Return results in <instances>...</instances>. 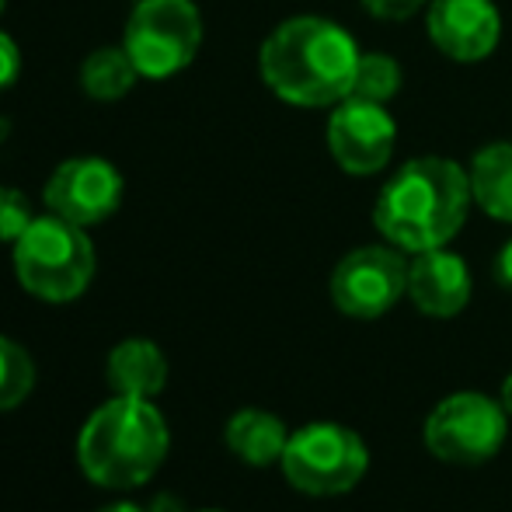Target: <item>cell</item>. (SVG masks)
Wrapping results in <instances>:
<instances>
[{"label": "cell", "instance_id": "6da1fadb", "mask_svg": "<svg viewBox=\"0 0 512 512\" xmlns=\"http://www.w3.org/2000/svg\"><path fill=\"white\" fill-rule=\"evenodd\" d=\"M359 49L342 25L328 18H290L262 42L258 70L276 98L300 108H324L349 98Z\"/></svg>", "mask_w": 512, "mask_h": 512}, {"label": "cell", "instance_id": "7a4b0ae2", "mask_svg": "<svg viewBox=\"0 0 512 512\" xmlns=\"http://www.w3.org/2000/svg\"><path fill=\"white\" fill-rule=\"evenodd\" d=\"M471 178L446 157H415L380 189L373 206L377 230L401 251L446 248L471 209Z\"/></svg>", "mask_w": 512, "mask_h": 512}, {"label": "cell", "instance_id": "3957f363", "mask_svg": "<svg viewBox=\"0 0 512 512\" xmlns=\"http://www.w3.org/2000/svg\"><path fill=\"white\" fill-rule=\"evenodd\" d=\"M168 457V422L150 398L105 401L84 422L77 439L81 471L102 488H136L157 474Z\"/></svg>", "mask_w": 512, "mask_h": 512}, {"label": "cell", "instance_id": "277c9868", "mask_svg": "<svg viewBox=\"0 0 512 512\" xmlns=\"http://www.w3.org/2000/svg\"><path fill=\"white\" fill-rule=\"evenodd\" d=\"M14 276L46 304H70L95 276V248L84 227L63 216H35L14 241Z\"/></svg>", "mask_w": 512, "mask_h": 512}, {"label": "cell", "instance_id": "5b68a950", "mask_svg": "<svg viewBox=\"0 0 512 512\" xmlns=\"http://www.w3.org/2000/svg\"><path fill=\"white\" fill-rule=\"evenodd\" d=\"M279 464L297 492L314 495V499H335L363 481V474L370 471V450L363 436L349 425L314 422L290 432Z\"/></svg>", "mask_w": 512, "mask_h": 512}, {"label": "cell", "instance_id": "8992f818", "mask_svg": "<svg viewBox=\"0 0 512 512\" xmlns=\"http://www.w3.org/2000/svg\"><path fill=\"white\" fill-rule=\"evenodd\" d=\"M203 46V18L192 0H140L126 21L122 49L140 77L164 81L196 60Z\"/></svg>", "mask_w": 512, "mask_h": 512}, {"label": "cell", "instance_id": "52a82bcc", "mask_svg": "<svg viewBox=\"0 0 512 512\" xmlns=\"http://www.w3.org/2000/svg\"><path fill=\"white\" fill-rule=\"evenodd\" d=\"M506 408L478 391L443 398L425 418L422 439L429 453L453 467H481L506 443Z\"/></svg>", "mask_w": 512, "mask_h": 512}, {"label": "cell", "instance_id": "ba28073f", "mask_svg": "<svg viewBox=\"0 0 512 512\" xmlns=\"http://www.w3.org/2000/svg\"><path fill=\"white\" fill-rule=\"evenodd\" d=\"M408 265L394 244H366L349 251L331 272V304L359 321L384 317L408 293Z\"/></svg>", "mask_w": 512, "mask_h": 512}, {"label": "cell", "instance_id": "9c48e42d", "mask_svg": "<svg viewBox=\"0 0 512 512\" xmlns=\"http://www.w3.org/2000/svg\"><path fill=\"white\" fill-rule=\"evenodd\" d=\"M398 126L384 105L345 98L328 119V150L345 175H377L391 164Z\"/></svg>", "mask_w": 512, "mask_h": 512}, {"label": "cell", "instance_id": "30bf717a", "mask_svg": "<svg viewBox=\"0 0 512 512\" xmlns=\"http://www.w3.org/2000/svg\"><path fill=\"white\" fill-rule=\"evenodd\" d=\"M42 196H46L49 213L77 227H95L119 209L122 175L102 157H70L49 175Z\"/></svg>", "mask_w": 512, "mask_h": 512}, {"label": "cell", "instance_id": "8fae6325", "mask_svg": "<svg viewBox=\"0 0 512 512\" xmlns=\"http://www.w3.org/2000/svg\"><path fill=\"white\" fill-rule=\"evenodd\" d=\"M502 18L492 0H432L429 39L457 63H481L495 53Z\"/></svg>", "mask_w": 512, "mask_h": 512}, {"label": "cell", "instance_id": "7c38bea8", "mask_svg": "<svg viewBox=\"0 0 512 512\" xmlns=\"http://www.w3.org/2000/svg\"><path fill=\"white\" fill-rule=\"evenodd\" d=\"M408 297L422 314L453 317L471 300V269L446 248L418 251L408 265Z\"/></svg>", "mask_w": 512, "mask_h": 512}, {"label": "cell", "instance_id": "4fadbf2b", "mask_svg": "<svg viewBox=\"0 0 512 512\" xmlns=\"http://www.w3.org/2000/svg\"><path fill=\"white\" fill-rule=\"evenodd\" d=\"M108 384L126 398H154L168 384V359L150 338H126L108 352Z\"/></svg>", "mask_w": 512, "mask_h": 512}, {"label": "cell", "instance_id": "5bb4252c", "mask_svg": "<svg viewBox=\"0 0 512 512\" xmlns=\"http://www.w3.org/2000/svg\"><path fill=\"white\" fill-rule=\"evenodd\" d=\"M290 443L283 418H276L272 411L262 408H241L227 422V446L234 457H241L251 467H269L279 464Z\"/></svg>", "mask_w": 512, "mask_h": 512}, {"label": "cell", "instance_id": "9a60e30c", "mask_svg": "<svg viewBox=\"0 0 512 512\" xmlns=\"http://www.w3.org/2000/svg\"><path fill=\"white\" fill-rule=\"evenodd\" d=\"M471 199L488 216L512 223V143H492L471 161Z\"/></svg>", "mask_w": 512, "mask_h": 512}, {"label": "cell", "instance_id": "2e32d148", "mask_svg": "<svg viewBox=\"0 0 512 512\" xmlns=\"http://www.w3.org/2000/svg\"><path fill=\"white\" fill-rule=\"evenodd\" d=\"M136 77H140V70L133 67V60H129V53L122 46L95 49L81 67L84 91L91 98H98V102H119V98H126L133 91Z\"/></svg>", "mask_w": 512, "mask_h": 512}, {"label": "cell", "instance_id": "e0dca14e", "mask_svg": "<svg viewBox=\"0 0 512 512\" xmlns=\"http://www.w3.org/2000/svg\"><path fill=\"white\" fill-rule=\"evenodd\" d=\"M398 91H401V67H398L394 56H387V53H363L359 56V67H356V77H352L349 98H356V102L387 105Z\"/></svg>", "mask_w": 512, "mask_h": 512}, {"label": "cell", "instance_id": "ac0fdd59", "mask_svg": "<svg viewBox=\"0 0 512 512\" xmlns=\"http://www.w3.org/2000/svg\"><path fill=\"white\" fill-rule=\"evenodd\" d=\"M32 387H35L32 356L18 342L0 335V411L18 408L32 394Z\"/></svg>", "mask_w": 512, "mask_h": 512}, {"label": "cell", "instance_id": "d6986e66", "mask_svg": "<svg viewBox=\"0 0 512 512\" xmlns=\"http://www.w3.org/2000/svg\"><path fill=\"white\" fill-rule=\"evenodd\" d=\"M32 209H28V199L21 196L18 189H7L0 185V241H18L21 234L28 230L32 223Z\"/></svg>", "mask_w": 512, "mask_h": 512}, {"label": "cell", "instance_id": "ffe728a7", "mask_svg": "<svg viewBox=\"0 0 512 512\" xmlns=\"http://www.w3.org/2000/svg\"><path fill=\"white\" fill-rule=\"evenodd\" d=\"M429 0H363V7L380 21H405L418 14Z\"/></svg>", "mask_w": 512, "mask_h": 512}, {"label": "cell", "instance_id": "44dd1931", "mask_svg": "<svg viewBox=\"0 0 512 512\" xmlns=\"http://www.w3.org/2000/svg\"><path fill=\"white\" fill-rule=\"evenodd\" d=\"M18 74H21V53L11 35L0 32V91L11 88V84L18 81Z\"/></svg>", "mask_w": 512, "mask_h": 512}, {"label": "cell", "instance_id": "7402d4cb", "mask_svg": "<svg viewBox=\"0 0 512 512\" xmlns=\"http://www.w3.org/2000/svg\"><path fill=\"white\" fill-rule=\"evenodd\" d=\"M495 279H499L502 290L512 293V241L502 244L499 258H495Z\"/></svg>", "mask_w": 512, "mask_h": 512}, {"label": "cell", "instance_id": "603a6c76", "mask_svg": "<svg viewBox=\"0 0 512 512\" xmlns=\"http://www.w3.org/2000/svg\"><path fill=\"white\" fill-rule=\"evenodd\" d=\"M147 512H185V506H182V499L161 492V495H154V502L147 506Z\"/></svg>", "mask_w": 512, "mask_h": 512}, {"label": "cell", "instance_id": "cb8c5ba5", "mask_svg": "<svg viewBox=\"0 0 512 512\" xmlns=\"http://www.w3.org/2000/svg\"><path fill=\"white\" fill-rule=\"evenodd\" d=\"M499 401H502V408H506V415L512 418V373L506 380H502V394H499Z\"/></svg>", "mask_w": 512, "mask_h": 512}, {"label": "cell", "instance_id": "d4e9b609", "mask_svg": "<svg viewBox=\"0 0 512 512\" xmlns=\"http://www.w3.org/2000/svg\"><path fill=\"white\" fill-rule=\"evenodd\" d=\"M98 512H147L143 506H136V502H112V506L98 509Z\"/></svg>", "mask_w": 512, "mask_h": 512}, {"label": "cell", "instance_id": "484cf974", "mask_svg": "<svg viewBox=\"0 0 512 512\" xmlns=\"http://www.w3.org/2000/svg\"><path fill=\"white\" fill-rule=\"evenodd\" d=\"M0 11H4V0H0Z\"/></svg>", "mask_w": 512, "mask_h": 512}, {"label": "cell", "instance_id": "4316f807", "mask_svg": "<svg viewBox=\"0 0 512 512\" xmlns=\"http://www.w3.org/2000/svg\"><path fill=\"white\" fill-rule=\"evenodd\" d=\"M203 512H216V509H203Z\"/></svg>", "mask_w": 512, "mask_h": 512}]
</instances>
